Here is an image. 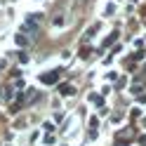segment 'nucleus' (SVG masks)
Segmentation results:
<instances>
[{
  "instance_id": "1",
  "label": "nucleus",
  "mask_w": 146,
  "mask_h": 146,
  "mask_svg": "<svg viewBox=\"0 0 146 146\" xmlns=\"http://www.w3.org/2000/svg\"><path fill=\"white\" fill-rule=\"evenodd\" d=\"M59 68H54V71H47V73H42V76H40V83L42 85H54V83H57V80H59Z\"/></svg>"
},
{
  "instance_id": "2",
  "label": "nucleus",
  "mask_w": 146,
  "mask_h": 146,
  "mask_svg": "<svg viewBox=\"0 0 146 146\" xmlns=\"http://www.w3.org/2000/svg\"><path fill=\"white\" fill-rule=\"evenodd\" d=\"M59 92H61L64 97H71V94H73V85H71V83H61V85H59Z\"/></svg>"
},
{
  "instance_id": "3",
  "label": "nucleus",
  "mask_w": 146,
  "mask_h": 146,
  "mask_svg": "<svg viewBox=\"0 0 146 146\" xmlns=\"http://www.w3.org/2000/svg\"><path fill=\"white\" fill-rule=\"evenodd\" d=\"M90 102L97 104V106H102V104H104V97H102V94H90Z\"/></svg>"
},
{
  "instance_id": "4",
  "label": "nucleus",
  "mask_w": 146,
  "mask_h": 146,
  "mask_svg": "<svg viewBox=\"0 0 146 146\" xmlns=\"http://www.w3.org/2000/svg\"><path fill=\"white\" fill-rule=\"evenodd\" d=\"M14 40H17V45H21V47H26V45H29V38H26L24 33H19V35L14 38Z\"/></svg>"
},
{
  "instance_id": "5",
  "label": "nucleus",
  "mask_w": 146,
  "mask_h": 146,
  "mask_svg": "<svg viewBox=\"0 0 146 146\" xmlns=\"http://www.w3.org/2000/svg\"><path fill=\"white\" fill-rule=\"evenodd\" d=\"M139 144H141V146H146V137H139Z\"/></svg>"
},
{
  "instance_id": "6",
  "label": "nucleus",
  "mask_w": 146,
  "mask_h": 146,
  "mask_svg": "<svg viewBox=\"0 0 146 146\" xmlns=\"http://www.w3.org/2000/svg\"><path fill=\"white\" fill-rule=\"evenodd\" d=\"M115 146H127V141H125V139H120V141H118Z\"/></svg>"
},
{
  "instance_id": "7",
  "label": "nucleus",
  "mask_w": 146,
  "mask_h": 146,
  "mask_svg": "<svg viewBox=\"0 0 146 146\" xmlns=\"http://www.w3.org/2000/svg\"><path fill=\"white\" fill-rule=\"evenodd\" d=\"M5 66H7V61L3 59V61H0V68H5Z\"/></svg>"
}]
</instances>
